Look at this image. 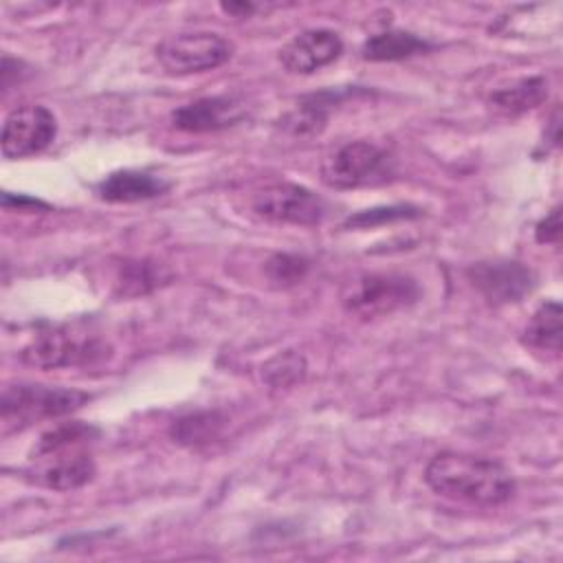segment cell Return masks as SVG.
<instances>
[{"label": "cell", "instance_id": "1", "mask_svg": "<svg viewBox=\"0 0 563 563\" xmlns=\"http://www.w3.org/2000/svg\"><path fill=\"white\" fill-rule=\"evenodd\" d=\"M424 482L442 497L475 506H501L515 495L512 473L501 462L473 453L433 455L424 468Z\"/></svg>", "mask_w": 563, "mask_h": 563}, {"label": "cell", "instance_id": "2", "mask_svg": "<svg viewBox=\"0 0 563 563\" xmlns=\"http://www.w3.org/2000/svg\"><path fill=\"white\" fill-rule=\"evenodd\" d=\"M99 431L86 422H62L46 431L33 449L29 475L51 490H75L95 477L92 455L84 449Z\"/></svg>", "mask_w": 563, "mask_h": 563}, {"label": "cell", "instance_id": "3", "mask_svg": "<svg viewBox=\"0 0 563 563\" xmlns=\"http://www.w3.org/2000/svg\"><path fill=\"white\" fill-rule=\"evenodd\" d=\"M420 299V286L405 273H365L341 290V306L358 319L389 317Z\"/></svg>", "mask_w": 563, "mask_h": 563}, {"label": "cell", "instance_id": "4", "mask_svg": "<svg viewBox=\"0 0 563 563\" xmlns=\"http://www.w3.org/2000/svg\"><path fill=\"white\" fill-rule=\"evenodd\" d=\"M88 400L90 394L70 387H51L35 383L7 385L0 400L4 433L9 431V427L24 429L37 420L68 416Z\"/></svg>", "mask_w": 563, "mask_h": 563}, {"label": "cell", "instance_id": "5", "mask_svg": "<svg viewBox=\"0 0 563 563\" xmlns=\"http://www.w3.org/2000/svg\"><path fill=\"white\" fill-rule=\"evenodd\" d=\"M106 354L108 345L99 336L68 325L37 332L20 352L22 361L37 369L90 365Z\"/></svg>", "mask_w": 563, "mask_h": 563}, {"label": "cell", "instance_id": "6", "mask_svg": "<svg viewBox=\"0 0 563 563\" xmlns=\"http://www.w3.org/2000/svg\"><path fill=\"white\" fill-rule=\"evenodd\" d=\"M394 174V158L372 141H350L336 147L321 165V180L334 189L380 185Z\"/></svg>", "mask_w": 563, "mask_h": 563}, {"label": "cell", "instance_id": "7", "mask_svg": "<svg viewBox=\"0 0 563 563\" xmlns=\"http://www.w3.org/2000/svg\"><path fill=\"white\" fill-rule=\"evenodd\" d=\"M233 42L211 31H189L165 37L156 46V59L169 75L207 73L233 57Z\"/></svg>", "mask_w": 563, "mask_h": 563}, {"label": "cell", "instance_id": "8", "mask_svg": "<svg viewBox=\"0 0 563 563\" xmlns=\"http://www.w3.org/2000/svg\"><path fill=\"white\" fill-rule=\"evenodd\" d=\"M251 209L266 222L297 227H317L328 213L325 200L297 183H275L255 191Z\"/></svg>", "mask_w": 563, "mask_h": 563}, {"label": "cell", "instance_id": "9", "mask_svg": "<svg viewBox=\"0 0 563 563\" xmlns=\"http://www.w3.org/2000/svg\"><path fill=\"white\" fill-rule=\"evenodd\" d=\"M57 136L55 114L37 103L13 108L2 125V156L9 161L26 158L44 152Z\"/></svg>", "mask_w": 563, "mask_h": 563}, {"label": "cell", "instance_id": "10", "mask_svg": "<svg viewBox=\"0 0 563 563\" xmlns=\"http://www.w3.org/2000/svg\"><path fill=\"white\" fill-rule=\"evenodd\" d=\"M466 277L479 295L490 303H515L534 288V273L521 262L488 260L466 268Z\"/></svg>", "mask_w": 563, "mask_h": 563}, {"label": "cell", "instance_id": "11", "mask_svg": "<svg viewBox=\"0 0 563 563\" xmlns=\"http://www.w3.org/2000/svg\"><path fill=\"white\" fill-rule=\"evenodd\" d=\"M343 53V40L332 29H306L282 51L279 64L292 75H312Z\"/></svg>", "mask_w": 563, "mask_h": 563}, {"label": "cell", "instance_id": "12", "mask_svg": "<svg viewBox=\"0 0 563 563\" xmlns=\"http://www.w3.org/2000/svg\"><path fill=\"white\" fill-rule=\"evenodd\" d=\"M246 106L235 97H202L172 112L174 128L183 132H216L240 123Z\"/></svg>", "mask_w": 563, "mask_h": 563}, {"label": "cell", "instance_id": "13", "mask_svg": "<svg viewBox=\"0 0 563 563\" xmlns=\"http://www.w3.org/2000/svg\"><path fill=\"white\" fill-rule=\"evenodd\" d=\"M172 187L169 180L143 169H119L108 174L97 187V196L106 202H141L163 196Z\"/></svg>", "mask_w": 563, "mask_h": 563}, {"label": "cell", "instance_id": "14", "mask_svg": "<svg viewBox=\"0 0 563 563\" xmlns=\"http://www.w3.org/2000/svg\"><path fill=\"white\" fill-rule=\"evenodd\" d=\"M433 44L411 31H383L369 35L361 46V57L367 62H398L418 53L431 51Z\"/></svg>", "mask_w": 563, "mask_h": 563}, {"label": "cell", "instance_id": "15", "mask_svg": "<svg viewBox=\"0 0 563 563\" xmlns=\"http://www.w3.org/2000/svg\"><path fill=\"white\" fill-rule=\"evenodd\" d=\"M548 92H550V84L545 77L541 75L523 77L508 86L497 88L490 95V106L504 114H521L526 110L541 106L548 99Z\"/></svg>", "mask_w": 563, "mask_h": 563}, {"label": "cell", "instance_id": "16", "mask_svg": "<svg viewBox=\"0 0 563 563\" xmlns=\"http://www.w3.org/2000/svg\"><path fill=\"white\" fill-rule=\"evenodd\" d=\"M339 97L341 95L332 92V90L306 97L303 101L297 103V108L292 112H288V117L284 119V128L297 136L319 134L325 128L330 108L336 103Z\"/></svg>", "mask_w": 563, "mask_h": 563}, {"label": "cell", "instance_id": "17", "mask_svg": "<svg viewBox=\"0 0 563 563\" xmlns=\"http://www.w3.org/2000/svg\"><path fill=\"white\" fill-rule=\"evenodd\" d=\"M224 422V416L218 411H196L174 420L169 435L183 446H202L220 438Z\"/></svg>", "mask_w": 563, "mask_h": 563}, {"label": "cell", "instance_id": "18", "mask_svg": "<svg viewBox=\"0 0 563 563\" xmlns=\"http://www.w3.org/2000/svg\"><path fill=\"white\" fill-rule=\"evenodd\" d=\"M561 306L559 301H545L528 321L523 341L537 350L561 352Z\"/></svg>", "mask_w": 563, "mask_h": 563}, {"label": "cell", "instance_id": "19", "mask_svg": "<svg viewBox=\"0 0 563 563\" xmlns=\"http://www.w3.org/2000/svg\"><path fill=\"white\" fill-rule=\"evenodd\" d=\"M163 275L161 268H156L154 264L147 262H123L121 273L117 277V286H119V295L123 297H136V295H145L152 288H156L161 284Z\"/></svg>", "mask_w": 563, "mask_h": 563}, {"label": "cell", "instance_id": "20", "mask_svg": "<svg viewBox=\"0 0 563 563\" xmlns=\"http://www.w3.org/2000/svg\"><path fill=\"white\" fill-rule=\"evenodd\" d=\"M422 209L416 205H385V207H372L363 209L345 220L347 229H372V227H383L389 222L398 220H413L420 218Z\"/></svg>", "mask_w": 563, "mask_h": 563}, {"label": "cell", "instance_id": "21", "mask_svg": "<svg viewBox=\"0 0 563 563\" xmlns=\"http://www.w3.org/2000/svg\"><path fill=\"white\" fill-rule=\"evenodd\" d=\"M306 374V361L295 350H286L264 365V378L271 387H290Z\"/></svg>", "mask_w": 563, "mask_h": 563}, {"label": "cell", "instance_id": "22", "mask_svg": "<svg viewBox=\"0 0 563 563\" xmlns=\"http://www.w3.org/2000/svg\"><path fill=\"white\" fill-rule=\"evenodd\" d=\"M308 260L299 255H288V253H277L266 262V275L271 282H275L282 288L299 284L306 273H308Z\"/></svg>", "mask_w": 563, "mask_h": 563}, {"label": "cell", "instance_id": "23", "mask_svg": "<svg viewBox=\"0 0 563 563\" xmlns=\"http://www.w3.org/2000/svg\"><path fill=\"white\" fill-rule=\"evenodd\" d=\"M534 238L541 244H559V240H561V207L559 205L537 224Z\"/></svg>", "mask_w": 563, "mask_h": 563}, {"label": "cell", "instance_id": "24", "mask_svg": "<svg viewBox=\"0 0 563 563\" xmlns=\"http://www.w3.org/2000/svg\"><path fill=\"white\" fill-rule=\"evenodd\" d=\"M2 205H4L7 209H9L11 205H15V209H20V211L48 209V205H46V202H42V200H37V198H29V196H22V194L13 196V194H9V191H4V194H2Z\"/></svg>", "mask_w": 563, "mask_h": 563}, {"label": "cell", "instance_id": "25", "mask_svg": "<svg viewBox=\"0 0 563 563\" xmlns=\"http://www.w3.org/2000/svg\"><path fill=\"white\" fill-rule=\"evenodd\" d=\"M220 9L229 15H235V18H249V15L255 13L257 7L251 4V2H222Z\"/></svg>", "mask_w": 563, "mask_h": 563}, {"label": "cell", "instance_id": "26", "mask_svg": "<svg viewBox=\"0 0 563 563\" xmlns=\"http://www.w3.org/2000/svg\"><path fill=\"white\" fill-rule=\"evenodd\" d=\"M545 139L556 147L559 141H561V112L559 108L552 112V119H550V134H545Z\"/></svg>", "mask_w": 563, "mask_h": 563}]
</instances>
